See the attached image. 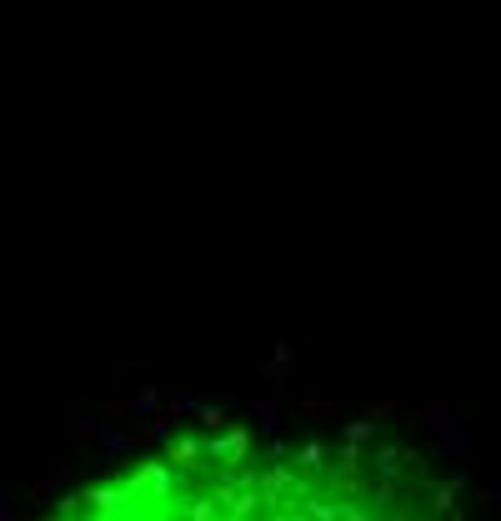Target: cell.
<instances>
[{
	"mask_svg": "<svg viewBox=\"0 0 501 521\" xmlns=\"http://www.w3.org/2000/svg\"><path fill=\"white\" fill-rule=\"evenodd\" d=\"M46 521H461L446 481L401 446L176 441L66 496Z\"/></svg>",
	"mask_w": 501,
	"mask_h": 521,
	"instance_id": "obj_1",
	"label": "cell"
}]
</instances>
